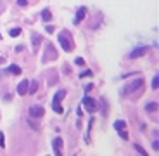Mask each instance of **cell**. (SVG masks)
Here are the masks:
<instances>
[{"label": "cell", "instance_id": "23", "mask_svg": "<svg viewBox=\"0 0 159 156\" xmlns=\"http://www.w3.org/2000/svg\"><path fill=\"white\" fill-rule=\"evenodd\" d=\"M119 135H121V137H123V139H125V141H126V139H128V133H126V132H125V130H123V128H121V130H119Z\"/></svg>", "mask_w": 159, "mask_h": 156}, {"label": "cell", "instance_id": "1", "mask_svg": "<svg viewBox=\"0 0 159 156\" xmlns=\"http://www.w3.org/2000/svg\"><path fill=\"white\" fill-rule=\"evenodd\" d=\"M142 85H144V80H142V78L131 80V82L123 88V96H128V94H131V92H135V90H139V88H142Z\"/></svg>", "mask_w": 159, "mask_h": 156}, {"label": "cell", "instance_id": "5", "mask_svg": "<svg viewBox=\"0 0 159 156\" xmlns=\"http://www.w3.org/2000/svg\"><path fill=\"white\" fill-rule=\"evenodd\" d=\"M45 115V109L42 108V106H31L30 108V116L31 118H40V116H43Z\"/></svg>", "mask_w": 159, "mask_h": 156}, {"label": "cell", "instance_id": "4", "mask_svg": "<svg viewBox=\"0 0 159 156\" xmlns=\"http://www.w3.org/2000/svg\"><path fill=\"white\" fill-rule=\"evenodd\" d=\"M83 106L86 108V111H90V113H95V111H97V101L95 99H92V97H90V96H85L83 97Z\"/></svg>", "mask_w": 159, "mask_h": 156}, {"label": "cell", "instance_id": "26", "mask_svg": "<svg viewBox=\"0 0 159 156\" xmlns=\"http://www.w3.org/2000/svg\"><path fill=\"white\" fill-rule=\"evenodd\" d=\"M152 149H156V151L159 149V142H157V141H154V142H152Z\"/></svg>", "mask_w": 159, "mask_h": 156}, {"label": "cell", "instance_id": "3", "mask_svg": "<svg viewBox=\"0 0 159 156\" xmlns=\"http://www.w3.org/2000/svg\"><path fill=\"white\" fill-rule=\"evenodd\" d=\"M66 97V90H59L54 99H52V109L55 111V113H62V108H61V101Z\"/></svg>", "mask_w": 159, "mask_h": 156}, {"label": "cell", "instance_id": "10", "mask_svg": "<svg viewBox=\"0 0 159 156\" xmlns=\"http://www.w3.org/2000/svg\"><path fill=\"white\" fill-rule=\"evenodd\" d=\"M31 40H33V50H36V47L40 45V42H42V37L36 35V33H33V35H31Z\"/></svg>", "mask_w": 159, "mask_h": 156}, {"label": "cell", "instance_id": "28", "mask_svg": "<svg viewBox=\"0 0 159 156\" xmlns=\"http://www.w3.org/2000/svg\"><path fill=\"white\" fill-rule=\"evenodd\" d=\"M30 125H31V127H33V128H35V130H36V128H38V127H36V123H35V121H31V120H30Z\"/></svg>", "mask_w": 159, "mask_h": 156}, {"label": "cell", "instance_id": "16", "mask_svg": "<svg viewBox=\"0 0 159 156\" xmlns=\"http://www.w3.org/2000/svg\"><path fill=\"white\" fill-rule=\"evenodd\" d=\"M125 127H126V123H125V121H121V120L114 121V128H116V130H121V128H125Z\"/></svg>", "mask_w": 159, "mask_h": 156}, {"label": "cell", "instance_id": "18", "mask_svg": "<svg viewBox=\"0 0 159 156\" xmlns=\"http://www.w3.org/2000/svg\"><path fill=\"white\" fill-rule=\"evenodd\" d=\"M19 33H21L19 28H12V30H9V35H11V37H17Z\"/></svg>", "mask_w": 159, "mask_h": 156}, {"label": "cell", "instance_id": "19", "mask_svg": "<svg viewBox=\"0 0 159 156\" xmlns=\"http://www.w3.org/2000/svg\"><path fill=\"white\" fill-rule=\"evenodd\" d=\"M157 87H159V76H154V78H152V88L156 90Z\"/></svg>", "mask_w": 159, "mask_h": 156}, {"label": "cell", "instance_id": "15", "mask_svg": "<svg viewBox=\"0 0 159 156\" xmlns=\"http://www.w3.org/2000/svg\"><path fill=\"white\" fill-rule=\"evenodd\" d=\"M133 147H135V151H137L139 154H142V156H145V154H147V151H145V149H144L142 146H139V144H135Z\"/></svg>", "mask_w": 159, "mask_h": 156}, {"label": "cell", "instance_id": "9", "mask_svg": "<svg viewBox=\"0 0 159 156\" xmlns=\"http://www.w3.org/2000/svg\"><path fill=\"white\" fill-rule=\"evenodd\" d=\"M61 149H62V139H61V137H55V139H54V153L59 156V154H61Z\"/></svg>", "mask_w": 159, "mask_h": 156}, {"label": "cell", "instance_id": "6", "mask_svg": "<svg viewBox=\"0 0 159 156\" xmlns=\"http://www.w3.org/2000/svg\"><path fill=\"white\" fill-rule=\"evenodd\" d=\"M49 59H57V52H55V49H54L52 43H49V45H47V56H45L43 61H49Z\"/></svg>", "mask_w": 159, "mask_h": 156}, {"label": "cell", "instance_id": "25", "mask_svg": "<svg viewBox=\"0 0 159 156\" xmlns=\"http://www.w3.org/2000/svg\"><path fill=\"white\" fill-rule=\"evenodd\" d=\"M75 62H76V64H85V61H83L81 57H76V59H75Z\"/></svg>", "mask_w": 159, "mask_h": 156}, {"label": "cell", "instance_id": "24", "mask_svg": "<svg viewBox=\"0 0 159 156\" xmlns=\"http://www.w3.org/2000/svg\"><path fill=\"white\" fill-rule=\"evenodd\" d=\"M26 0H17V5H21V7H26Z\"/></svg>", "mask_w": 159, "mask_h": 156}, {"label": "cell", "instance_id": "14", "mask_svg": "<svg viewBox=\"0 0 159 156\" xmlns=\"http://www.w3.org/2000/svg\"><path fill=\"white\" fill-rule=\"evenodd\" d=\"M145 109L152 113V111H156V109H157V104H156V102H147V104H145Z\"/></svg>", "mask_w": 159, "mask_h": 156}, {"label": "cell", "instance_id": "27", "mask_svg": "<svg viewBox=\"0 0 159 156\" xmlns=\"http://www.w3.org/2000/svg\"><path fill=\"white\" fill-rule=\"evenodd\" d=\"M92 87H94V85H92V83H88V85H86V87H85V90H86V92H90V90H92Z\"/></svg>", "mask_w": 159, "mask_h": 156}, {"label": "cell", "instance_id": "22", "mask_svg": "<svg viewBox=\"0 0 159 156\" xmlns=\"http://www.w3.org/2000/svg\"><path fill=\"white\" fill-rule=\"evenodd\" d=\"M0 147H2V149L5 147V142H4V133H2V132H0Z\"/></svg>", "mask_w": 159, "mask_h": 156}, {"label": "cell", "instance_id": "21", "mask_svg": "<svg viewBox=\"0 0 159 156\" xmlns=\"http://www.w3.org/2000/svg\"><path fill=\"white\" fill-rule=\"evenodd\" d=\"M100 104H102V115H107V111H106V99H100Z\"/></svg>", "mask_w": 159, "mask_h": 156}, {"label": "cell", "instance_id": "11", "mask_svg": "<svg viewBox=\"0 0 159 156\" xmlns=\"http://www.w3.org/2000/svg\"><path fill=\"white\" fill-rule=\"evenodd\" d=\"M7 70H9V73H12V75H21V68H19L17 64H11Z\"/></svg>", "mask_w": 159, "mask_h": 156}, {"label": "cell", "instance_id": "13", "mask_svg": "<svg viewBox=\"0 0 159 156\" xmlns=\"http://www.w3.org/2000/svg\"><path fill=\"white\" fill-rule=\"evenodd\" d=\"M36 90H38V82H36V80H35V82H33V83H31V87H30V88H28V94H35V92H36Z\"/></svg>", "mask_w": 159, "mask_h": 156}, {"label": "cell", "instance_id": "2", "mask_svg": "<svg viewBox=\"0 0 159 156\" xmlns=\"http://www.w3.org/2000/svg\"><path fill=\"white\" fill-rule=\"evenodd\" d=\"M59 43L62 45V49H64L66 52H69V50L73 49V43H71V38H69V33H67V31H61V35H59Z\"/></svg>", "mask_w": 159, "mask_h": 156}, {"label": "cell", "instance_id": "8", "mask_svg": "<svg viewBox=\"0 0 159 156\" xmlns=\"http://www.w3.org/2000/svg\"><path fill=\"white\" fill-rule=\"evenodd\" d=\"M145 52H149V47H139V49H135V50L130 54V57H131V59H135V57H140V56H144Z\"/></svg>", "mask_w": 159, "mask_h": 156}, {"label": "cell", "instance_id": "20", "mask_svg": "<svg viewBox=\"0 0 159 156\" xmlns=\"http://www.w3.org/2000/svg\"><path fill=\"white\" fill-rule=\"evenodd\" d=\"M85 76H92V71H90V70H86V71L80 73V78H85Z\"/></svg>", "mask_w": 159, "mask_h": 156}, {"label": "cell", "instance_id": "12", "mask_svg": "<svg viewBox=\"0 0 159 156\" xmlns=\"http://www.w3.org/2000/svg\"><path fill=\"white\" fill-rule=\"evenodd\" d=\"M50 17H52V14H50V11H47V9H45V11L42 12V19L45 21V23H47V21H50Z\"/></svg>", "mask_w": 159, "mask_h": 156}, {"label": "cell", "instance_id": "7", "mask_svg": "<svg viewBox=\"0 0 159 156\" xmlns=\"http://www.w3.org/2000/svg\"><path fill=\"white\" fill-rule=\"evenodd\" d=\"M28 83H30V80H22V82L17 85V94H19V96L28 94Z\"/></svg>", "mask_w": 159, "mask_h": 156}, {"label": "cell", "instance_id": "17", "mask_svg": "<svg viewBox=\"0 0 159 156\" xmlns=\"http://www.w3.org/2000/svg\"><path fill=\"white\" fill-rule=\"evenodd\" d=\"M83 17H85V9L81 7V9L76 12V21H80V19H83Z\"/></svg>", "mask_w": 159, "mask_h": 156}]
</instances>
